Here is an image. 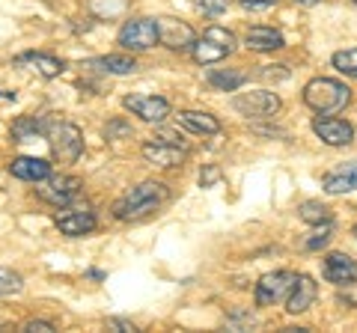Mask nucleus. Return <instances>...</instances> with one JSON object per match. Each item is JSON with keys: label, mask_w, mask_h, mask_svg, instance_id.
Returning a JSON list of instances; mask_svg holds the SVG:
<instances>
[{"label": "nucleus", "mask_w": 357, "mask_h": 333, "mask_svg": "<svg viewBox=\"0 0 357 333\" xmlns=\"http://www.w3.org/2000/svg\"><path fill=\"white\" fill-rule=\"evenodd\" d=\"M167 199H170V187H167L164 182L149 179V182H140V185L128 187V191L114 203L110 212H114V217L122 220V224H131V220H143V217L155 215Z\"/></svg>", "instance_id": "obj_1"}, {"label": "nucleus", "mask_w": 357, "mask_h": 333, "mask_svg": "<svg viewBox=\"0 0 357 333\" xmlns=\"http://www.w3.org/2000/svg\"><path fill=\"white\" fill-rule=\"evenodd\" d=\"M351 102V90L342 81H333V77H312L304 86V104L310 110H316L319 116L328 114H340Z\"/></svg>", "instance_id": "obj_2"}, {"label": "nucleus", "mask_w": 357, "mask_h": 333, "mask_svg": "<svg viewBox=\"0 0 357 333\" xmlns=\"http://www.w3.org/2000/svg\"><path fill=\"white\" fill-rule=\"evenodd\" d=\"M45 137H48V143H51V152L66 164H75L84 155V131L77 128L75 122L48 119Z\"/></svg>", "instance_id": "obj_3"}, {"label": "nucleus", "mask_w": 357, "mask_h": 333, "mask_svg": "<svg viewBox=\"0 0 357 333\" xmlns=\"http://www.w3.org/2000/svg\"><path fill=\"white\" fill-rule=\"evenodd\" d=\"M232 51H236V36H232V30L211 24V27H206L203 36H197L194 48H191V57L199 65H211V63L227 60Z\"/></svg>", "instance_id": "obj_4"}, {"label": "nucleus", "mask_w": 357, "mask_h": 333, "mask_svg": "<svg viewBox=\"0 0 357 333\" xmlns=\"http://www.w3.org/2000/svg\"><path fill=\"white\" fill-rule=\"evenodd\" d=\"M116 42H119V48H126L131 54H140V51H149L155 45H161L158 21L155 18H131L119 27Z\"/></svg>", "instance_id": "obj_5"}, {"label": "nucleus", "mask_w": 357, "mask_h": 333, "mask_svg": "<svg viewBox=\"0 0 357 333\" xmlns=\"http://www.w3.org/2000/svg\"><path fill=\"white\" fill-rule=\"evenodd\" d=\"M39 199H45L48 206H72L77 194H81V179H75V176H48V179H42L39 187H36Z\"/></svg>", "instance_id": "obj_6"}, {"label": "nucleus", "mask_w": 357, "mask_h": 333, "mask_svg": "<svg viewBox=\"0 0 357 333\" xmlns=\"http://www.w3.org/2000/svg\"><path fill=\"white\" fill-rule=\"evenodd\" d=\"M298 280L295 271H274V274H265L259 283H256V307H271L277 301H283V297H289V292H292V286Z\"/></svg>", "instance_id": "obj_7"}, {"label": "nucleus", "mask_w": 357, "mask_h": 333, "mask_svg": "<svg viewBox=\"0 0 357 333\" xmlns=\"http://www.w3.org/2000/svg\"><path fill=\"white\" fill-rule=\"evenodd\" d=\"M232 107L238 110L241 116L250 119H268L280 110V95L268 93V90H253V93H241L232 98Z\"/></svg>", "instance_id": "obj_8"}, {"label": "nucleus", "mask_w": 357, "mask_h": 333, "mask_svg": "<svg viewBox=\"0 0 357 333\" xmlns=\"http://www.w3.org/2000/svg\"><path fill=\"white\" fill-rule=\"evenodd\" d=\"M140 155L146 164L161 166V170H173V166H182L188 161V149L173 140H146L140 146Z\"/></svg>", "instance_id": "obj_9"}, {"label": "nucleus", "mask_w": 357, "mask_h": 333, "mask_svg": "<svg viewBox=\"0 0 357 333\" xmlns=\"http://www.w3.org/2000/svg\"><path fill=\"white\" fill-rule=\"evenodd\" d=\"M122 107L131 110V114L137 119H143V122H155V125L170 116V102L161 98V95H146V93L126 95V98H122Z\"/></svg>", "instance_id": "obj_10"}, {"label": "nucleus", "mask_w": 357, "mask_h": 333, "mask_svg": "<svg viewBox=\"0 0 357 333\" xmlns=\"http://www.w3.org/2000/svg\"><path fill=\"white\" fill-rule=\"evenodd\" d=\"M54 224L63 235L69 238H81V235H89V232L96 229V215L89 212V206H63L57 217H54Z\"/></svg>", "instance_id": "obj_11"}, {"label": "nucleus", "mask_w": 357, "mask_h": 333, "mask_svg": "<svg viewBox=\"0 0 357 333\" xmlns=\"http://www.w3.org/2000/svg\"><path fill=\"white\" fill-rule=\"evenodd\" d=\"M158 33H161V45L170 51H191L197 42V30L178 18H158Z\"/></svg>", "instance_id": "obj_12"}, {"label": "nucleus", "mask_w": 357, "mask_h": 333, "mask_svg": "<svg viewBox=\"0 0 357 333\" xmlns=\"http://www.w3.org/2000/svg\"><path fill=\"white\" fill-rule=\"evenodd\" d=\"M312 131H316V137L321 143H328V146H349L354 140V125L345 119H337V116H321V119H312Z\"/></svg>", "instance_id": "obj_13"}, {"label": "nucleus", "mask_w": 357, "mask_h": 333, "mask_svg": "<svg viewBox=\"0 0 357 333\" xmlns=\"http://www.w3.org/2000/svg\"><path fill=\"white\" fill-rule=\"evenodd\" d=\"M316 297H319V283L312 280V277H307V274H298L292 292H289V297H286V309L292 316L307 313V309L316 304Z\"/></svg>", "instance_id": "obj_14"}, {"label": "nucleus", "mask_w": 357, "mask_h": 333, "mask_svg": "<svg viewBox=\"0 0 357 333\" xmlns=\"http://www.w3.org/2000/svg\"><path fill=\"white\" fill-rule=\"evenodd\" d=\"M321 274L325 280L333 286H345V283H354L357 280V262L345 253H328L325 265H321Z\"/></svg>", "instance_id": "obj_15"}, {"label": "nucleus", "mask_w": 357, "mask_h": 333, "mask_svg": "<svg viewBox=\"0 0 357 333\" xmlns=\"http://www.w3.org/2000/svg\"><path fill=\"white\" fill-rule=\"evenodd\" d=\"M244 45L250 51H259V54H268V51H280L286 48V39L280 30L274 27H265V24H256L248 30V36H244Z\"/></svg>", "instance_id": "obj_16"}, {"label": "nucleus", "mask_w": 357, "mask_h": 333, "mask_svg": "<svg viewBox=\"0 0 357 333\" xmlns=\"http://www.w3.org/2000/svg\"><path fill=\"white\" fill-rule=\"evenodd\" d=\"M9 176H15L21 182H42L51 176V164L42 158H13L9 161Z\"/></svg>", "instance_id": "obj_17"}, {"label": "nucleus", "mask_w": 357, "mask_h": 333, "mask_svg": "<svg viewBox=\"0 0 357 333\" xmlns=\"http://www.w3.org/2000/svg\"><path fill=\"white\" fill-rule=\"evenodd\" d=\"M176 119H178V125L188 128V131H194V134H203V137L220 134V122L211 114H206V110H182Z\"/></svg>", "instance_id": "obj_18"}, {"label": "nucleus", "mask_w": 357, "mask_h": 333, "mask_svg": "<svg viewBox=\"0 0 357 333\" xmlns=\"http://www.w3.org/2000/svg\"><path fill=\"white\" fill-rule=\"evenodd\" d=\"M18 65H30V72H36V75H42V77H60L63 75V60H57V57H51V54H39V51H30V54H21V57L15 60Z\"/></svg>", "instance_id": "obj_19"}, {"label": "nucleus", "mask_w": 357, "mask_h": 333, "mask_svg": "<svg viewBox=\"0 0 357 333\" xmlns=\"http://www.w3.org/2000/svg\"><path fill=\"white\" fill-rule=\"evenodd\" d=\"M328 194H349V191H357V161L351 164H342L337 166L333 173L325 176V182H321Z\"/></svg>", "instance_id": "obj_20"}, {"label": "nucleus", "mask_w": 357, "mask_h": 333, "mask_svg": "<svg viewBox=\"0 0 357 333\" xmlns=\"http://www.w3.org/2000/svg\"><path fill=\"white\" fill-rule=\"evenodd\" d=\"M86 69H96L102 75H131L137 69L134 57H126V54H107V57H96V60H86L84 63Z\"/></svg>", "instance_id": "obj_21"}, {"label": "nucleus", "mask_w": 357, "mask_h": 333, "mask_svg": "<svg viewBox=\"0 0 357 333\" xmlns=\"http://www.w3.org/2000/svg\"><path fill=\"white\" fill-rule=\"evenodd\" d=\"M45 128H48V119H39V116H18L13 122V128H9V137L15 143H30L36 140L39 134H45Z\"/></svg>", "instance_id": "obj_22"}, {"label": "nucleus", "mask_w": 357, "mask_h": 333, "mask_svg": "<svg viewBox=\"0 0 357 333\" xmlns=\"http://www.w3.org/2000/svg\"><path fill=\"white\" fill-rule=\"evenodd\" d=\"M208 84L220 93H236L238 86L248 84V72H241V69H211Z\"/></svg>", "instance_id": "obj_23"}, {"label": "nucleus", "mask_w": 357, "mask_h": 333, "mask_svg": "<svg viewBox=\"0 0 357 333\" xmlns=\"http://www.w3.org/2000/svg\"><path fill=\"white\" fill-rule=\"evenodd\" d=\"M301 220L304 224H312V226H321V224H331L333 215L325 203H319V199H307V203H301Z\"/></svg>", "instance_id": "obj_24"}, {"label": "nucleus", "mask_w": 357, "mask_h": 333, "mask_svg": "<svg viewBox=\"0 0 357 333\" xmlns=\"http://www.w3.org/2000/svg\"><path fill=\"white\" fill-rule=\"evenodd\" d=\"M333 63V69L342 72V75H349V77H357V48H345V51H337L331 57Z\"/></svg>", "instance_id": "obj_25"}, {"label": "nucleus", "mask_w": 357, "mask_h": 333, "mask_svg": "<svg viewBox=\"0 0 357 333\" xmlns=\"http://www.w3.org/2000/svg\"><path fill=\"white\" fill-rule=\"evenodd\" d=\"M21 286H24V280H21V274H18V271H13V268H0V297L21 292Z\"/></svg>", "instance_id": "obj_26"}, {"label": "nucleus", "mask_w": 357, "mask_h": 333, "mask_svg": "<svg viewBox=\"0 0 357 333\" xmlns=\"http://www.w3.org/2000/svg\"><path fill=\"white\" fill-rule=\"evenodd\" d=\"M331 232H333V226L331 224H321L316 232H312V235L304 241V247L307 250H321V247H325V244L331 241Z\"/></svg>", "instance_id": "obj_27"}, {"label": "nucleus", "mask_w": 357, "mask_h": 333, "mask_svg": "<svg viewBox=\"0 0 357 333\" xmlns=\"http://www.w3.org/2000/svg\"><path fill=\"white\" fill-rule=\"evenodd\" d=\"M227 3L229 0H197V9L208 18H218V15L227 13Z\"/></svg>", "instance_id": "obj_28"}, {"label": "nucleus", "mask_w": 357, "mask_h": 333, "mask_svg": "<svg viewBox=\"0 0 357 333\" xmlns=\"http://www.w3.org/2000/svg\"><path fill=\"white\" fill-rule=\"evenodd\" d=\"M134 131L128 122H122V119H114V122H107V128H105V137L107 140H116V137H131Z\"/></svg>", "instance_id": "obj_29"}, {"label": "nucleus", "mask_w": 357, "mask_h": 333, "mask_svg": "<svg viewBox=\"0 0 357 333\" xmlns=\"http://www.w3.org/2000/svg\"><path fill=\"white\" fill-rule=\"evenodd\" d=\"M259 77H262V81H286L289 69H286V65H262Z\"/></svg>", "instance_id": "obj_30"}, {"label": "nucleus", "mask_w": 357, "mask_h": 333, "mask_svg": "<svg viewBox=\"0 0 357 333\" xmlns=\"http://www.w3.org/2000/svg\"><path fill=\"white\" fill-rule=\"evenodd\" d=\"M220 182V166H206L203 173H199V187H211V185H218Z\"/></svg>", "instance_id": "obj_31"}, {"label": "nucleus", "mask_w": 357, "mask_h": 333, "mask_svg": "<svg viewBox=\"0 0 357 333\" xmlns=\"http://www.w3.org/2000/svg\"><path fill=\"white\" fill-rule=\"evenodd\" d=\"M24 330H27V333H36V330L51 333V330H57V325H54V321H45V318H30L27 325H24Z\"/></svg>", "instance_id": "obj_32"}, {"label": "nucleus", "mask_w": 357, "mask_h": 333, "mask_svg": "<svg viewBox=\"0 0 357 333\" xmlns=\"http://www.w3.org/2000/svg\"><path fill=\"white\" fill-rule=\"evenodd\" d=\"M342 288V286H340ZM340 301L345 304V307H357V280L354 283H345V288L340 292Z\"/></svg>", "instance_id": "obj_33"}, {"label": "nucleus", "mask_w": 357, "mask_h": 333, "mask_svg": "<svg viewBox=\"0 0 357 333\" xmlns=\"http://www.w3.org/2000/svg\"><path fill=\"white\" fill-rule=\"evenodd\" d=\"M244 9H250V13H262V9H271L277 0H238Z\"/></svg>", "instance_id": "obj_34"}, {"label": "nucleus", "mask_w": 357, "mask_h": 333, "mask_svg": "<svg viewBox=\"0 0 357 333\" xmlns=\"http://www.w3.org/2000/svg\"><path fill=\"white\" fill-rule=\"evenodd\" d=\"M107 327H116V330H137V327L131 325V321H122V318H110Z\"/></svg>", "instance_id": "obj_35"}, {"label": "nucleus", "mask_w": 357, "mask_h": 333, "mask_svg": "<svg viewBox=\"0 0 357 333\" xmlns=\"http://www.w3.org/2000/svg\"><path fill=\"white\" fill-rule=\"evenodd\" d=\"M86 277H89V280H105V271H96V268H89V271H86Z\"/></svg>", "instance_id": "obj_36"}, {"label": "nucleus", "mask_w": 357, "mask_h": 333, "mask_svg": "<svg viewBox=\"0 0 357 333\" xmlns=\"http://www.w3.org/2000/svg\"><path fill=\"white\" fill-rule=\"evenodd\" d=\"M295 3H301V6H316L319 0H295Z\"/></svg>", "instance_id": "obj_37"}, {"label": "nucleus", "mask_w": 357, "mask_h": 333, "mask_svg": "<svg viewBox=\"0 0 357 333\" xmlns=\"http://www.w3.org/2000/svg\"><path fill=\"white\" fill-rule=\"evenodd\" d=\"M0 98H15V93H6V90H0Z\"/></svg>", "instance_id": "obj_38"}, {"label": "nucleus", "mask_w": 357, "mask_h": 333, "mask_svg": "<svg viewBox=\"0 0 357 333\" xmlns=\"http://www.w3.org/2000/svg\"><path fill=\"white\" fill-rule=\"evenodd\" d=\"M354 238H357V226H354Z\"/></svg>", "instance_id": "obj_39"}, {"label": "nucleus", "mask_w": 357, "mask_h": 333, "mask_svg": "<svg viewBox=\"0 0 357 333\" xmlns=\"http://www.w3.org/2000/svg\"><path fill=\"white\" fill-rule=\"evenodd\" d=\"M354 3H357V0H354Z\"/></svg>", "instance_id": "obj_40"}]
</instances>
